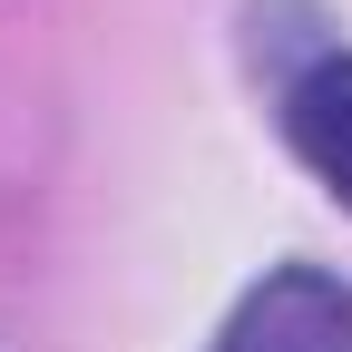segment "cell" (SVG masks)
<instances>
[{"label":"cell","mask_w":352,"mask_h":352,"mask_svg":"<svg viewBox=\"0 0 352 352\" xmlns=\"http://www.w3.org/2000/svg\"><path fill=\"white\" fill-rule=\"evenodd\" d=\"M215 352H352V284L323 264H284L235 303Z\"/></svg>","instance_id":"1"},{"label":"cell","mask_w":352,"mask_h":352,"mask_svg":"<svg viewBox=\"0 0 352 352\" xmlns=\"http://www.w3.org/2000/svg\"><path fill=\"white\" fill-rule=\"evenodd\" d=\"M284 138H294V157L352 206V59H323V69L284 98Z\"/></svg>","instance_id":"2"}]
</instances>
